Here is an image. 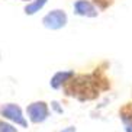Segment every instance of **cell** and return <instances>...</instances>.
I'll return each mask as SVG.
<instances>
[{
  "instance_id": "6da1fadb",
  "label": "cell",
  "mask_w": 132,
  "mask_h": 132,
  "mask_svg": "<svg viewBox=\"0 0 132 132\" xmlns=\"http://www.w3.org/2000/svg\"><path fill=\"white\" fill-rule=\"evenodd\" d=\"M102 65L92 73H76L62 86L64 94L78 102H90L96 100L102 92H108L110 89V78L106 76V70Z\"/></svg>"
},
{
  "instance_id": "7a4b0ae2",
  "label": "cell",
  "mask_w": 132,
  "mask_h": 132,
  "mask_svg": "<svg viewBox=\"0 0 132 132\" xmlns=\"http://www.w3.org/2000/svg\"><path fill=\"white\" fill-rule=\"evenodd\" d=\"M68 23V16L64 9H54L42 18V25L51 31H60Z\"/></svg>"
},
{
  "instance_id": "3957f363",
  "label": "cell",
  "mask_w": 132,
  "mask_h": 132,
  "mask_svg": "<svg viewBox=\"0 0 132 132\" xmlns=\"http://www.w3.org/2000/svg\"><path fill=\"white\" fill-rule=\"evenodd\" d=\"M26 115L32 123H35V125L42 123L50 116V106H48L47 102H44V100L32 102L31 105H28V108H26Z\"/></svg>"
},
{
  "instance_id": "277c9868",
  "label": "cell",
  "mask_w": 132,
  "mask_h": 132,
  "mask_svg": "<svg viewBox=\"0 0 132 132\" xmlns=\"http://www.w3.org/2000/svg\"><path fill=\"white\" fill-rule=\"evenodd\" d=\"M0 116H3L4 119H9L15 122L16 125H20L22 128H28V120L25 119L23 113H22V108L16 103H6V105L0 106Z\"/></svg>"
},
{
  "instance_id": "5b68a950",
  "label": "cell",
  "mask_w": 132,
  "mask_h": 132,
  "mask_svg": "<svg viewBox=\"0 0 132 132\" xmlns=\"http://www.w3.org/2000/svg\"><path fill=\"white\" fill-rule=\"evenodd\" d=\"M73 10H74V15L81 16V18L94 19V18L99 16V10L92 3V0H76L73 4Z\"/></svg>"
},
{
  "instance_id": "8992f818",
  "label": "cell",
  "mask_w": 132,
  "mask_h": 132,
  "mask_svg": "<svg viewBox=\"0 0 132 132\" xmlns=\"http://www.w3.org/2000/svg\"><path fill=\"white\" fill-rule=\"evenodd\" d=\"M119 118L125 126V132H132V100L119 108Z\"/></svg>"
},
{
  "instance_id": "52a82bcc",
  "label": "cell",
  "mask_w": 132,
  "mask_h": 132,
  "mask_svg": "<svg viewBox=\"0 0 132 132\" xmlns=\"http://www.w3.org/2000/svg\"><path fill=\"white\" fill-rule=\"evenodd\" d=\"M74 74H76V71L74 70H68V71H57V73L51 77L50 80V84L52 89L55 90H60L62 89V86L65 84L68 80H70L71 77H73Z\"/></svg>"
},
{
  "instance_id": "ba28073f",
  "label": "cell",
  "mask_w": 132,
  "mask_h": 132,
  "mask_svg": "<svg viewBox=\"0 0 132 132\" xmlns=\"http://www.w3.org/2000/svg\"><path fill=\"white\" fill-rule=\"evenodd\" d=\"M47 2L48 0H32L31 3H28L26 6H25V9H23L25 15L32 16V15H35V13H38L39 10L47 4Z\"/></svg>"
},
{
  "instance_id": "9c48e42d",
  "label": "cell",
  "mask_w": 132,
  "mask_h": 132,
  "mask_svg": "<svg viewBox=\"0 0 132 132\" xmlns=\"http://www.w3.org/2000/svg\"><path fill=\"white\" fill-rule=\"evenodd\" d=\"M92 3L96 6L99 12H106V10H109L115 6L116 0H92Z\"/></svg>"
},
{
  "instance_id": "30bf717a",
  "label": "cell",
  "mask_w": 132,
  "mask_h": 132,
  "mask_svg": "<svg viewBox=\"0 0 132 132\" xmlns=\"http://www.w3.org/2000/svg\"><path fill=\"white\" fill-rule=\"evenodd\" d=\"M0 132H18V129L13 126V125L4 122V120L0 119Z\"/></svg>"
},
{
  "instance_id": "8fae6325",
  "label": "cell",
  "mask_w": 132,
  "mask_h": 132,
  "mask_svg": "<svg viewBox=\"0 0 132 132\" xmlns=\"http://www.w3.org/2000/svg\"><path fill=\"white\" fill-rule=\"evenodd\" d=\"M58 105H60L58 102H52V103H51V106H52V108H54L55 110H57V112H58V113H62V109L60 108Z\"/></svg>"
},
{
  "instance_id": "7c38bea8",
  "label": "cell",
  "mask_w": 132,
  "mask_h": 132,
  "mask_svg": "<svg viewBox=\"0 0 132 132\" xmlns=\"http://www.w3.org/2000/svg\"><path fill=\"white\" fill-rule=\"evenodd\" d=\"M61 132H76V126H67V128L62 129Z\"/></svg>"
},
{
  "instance_id": "4fadbf2b",
  "label": "cell",
  "mask_w": 132,
  "mask_h": 132,
  "mask_svg": "<svg viewBox=\"0 0 132 132\" xmlns=\"http://www.w3.org/2000/svg\"><path fill=\"white\" fill-rule=\"evenodd\" d=\"M20 2H26V3H31L32 0H20Z\"/></svg>"
}]
</instances>
